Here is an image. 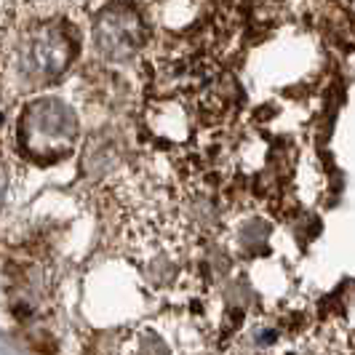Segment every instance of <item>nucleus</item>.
Listing matches in <instances>:
<instances>
[{
	"instance_id": "f257e3e1",
	"label": "nucleus",
	"mask_w": 355,
	"mask_h": 355,
	"mask_svg": "<svg viewBox=\"0 0 355 355\" xmlns=\"http://www.w3.org/2000/svg\"><path fill=\"white\" fill-rule=\"evenodd\" d=\"M24 137L33 150H53L75 137V115L56 99H43L24 115Z\"/></svg>"
},
{
	"instance_id": "f03ea898",
	"label": "nucleus",
	"mask_w": 355,
	"mask_h": 355,
	"mask_svg": "<svg viewBox=\"0 0 355 355\" xmlns=\"http://www.w3.org/2000/svg\"><path fill=\"white\" fill-rule=\"evenodd\" d=\"M67 56H70L67 37L59 30L43 27L24 40L19 53V70L30 80H49L67 67Z\"/></svg>"
},
{
	"instance_id": "7ed1b4c3",
	"label": "nucleus",
	"mask_w": 355,
	"mask_h": 355,
	"mask_svg": "<svg viewBox=\"0 0 355 355\" xmlns=\"http://www.w3.org/2000/svg\"><path fill=\"white\" fill-rule=\"evenodd\" d=\"M96 46L112 62H125L142 46V21L128 11H107L96 21Z\"/></svg>"
}]
</instances>
